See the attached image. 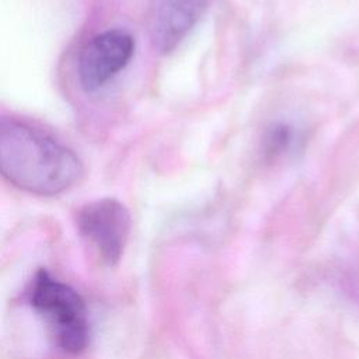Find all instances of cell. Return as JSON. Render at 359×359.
Segmentation results:
<instances>
[{"label": "cell", "mask_w": 359, "mask_h": 359, "mask_svg": "<svg viewBox=\"0 0 359 359\" xmlns=\"http://www.w3.org/2000/svg\"><path fill=\"white\" fill-rule=\"evenodd\" d=\"M83 172L73 150L17 118H0V175L39 196H55L73 187Z\"/></svg>", "instance_id": "1"}, {"label": "cell", "mask_w": 359, "mask_h": 359, "mask_svg": "<svg viewBox=\"0 0 359 359\" xmlns=\"http://www.w3.org/2000/svg\"><path fill=\"white\" fill-rule=\"evenodd\" d=\"M27 297L60 351L77 355L87 349L91 339L88 310L74 287L41 268L29 282Z\"/></svg>", "instance_id": "2"}, {"label": "cell", "mask_w": 359, "mask_h": 359, "mask_svg": "<svg viewBox=\"0 0 359 359\" xmlns=\"http://www.w3.org/2000/svg\"><path fill=\"white\" fill-rule=\"evenodd\" d=\"M76 222L80 236L104 264L119 262L130 231V215L122 202L114 198L93 201L79 210Z\"/></svg>", "instance_id": "3"}, {"label": "cell", "mask_w": 359, "mask_h": 359, "mask_svg": "<svg viewBox=\"0 0 359 359\" xmlns=\"http://www.w3.org/2000/svg\"><path fill=\"white\" fill-rule=\"evenodd\" d=\"M135 52V39L125 29H108L93 36L81 49L77 76L81 87L93 93L126 67Z\"/></svg>", "instance_id": "4"}, {"label": "cell", "mask_w": 359, "mask_h": 359, "mask_svg": "<svg viewBox=\"0 0 359 359\" xmlns=\"http://www.w3.org/2000/svg\"><path fill=\"white\" fill-rule=\"evenodd\" d=\"M208 0H160L154 14L153 41L161 53L174 50L195 27Z\"/></svg>", "instance_id": "5"}, {"label": "cell", "mask_w": 359, "mask_h": 359, "mask_svg": "<svg viewBox=\"0 0 359 359\" xmlns=\"http://www.w3.org/2000/svg\"><path fill=\"white\" fill-rule=\"evenodd\" d=\"M294 142V130L287 123H272L262 137V153L265 158H276L285 154Z\"/></svg>", "instance_id": "6"}]
</instances>
